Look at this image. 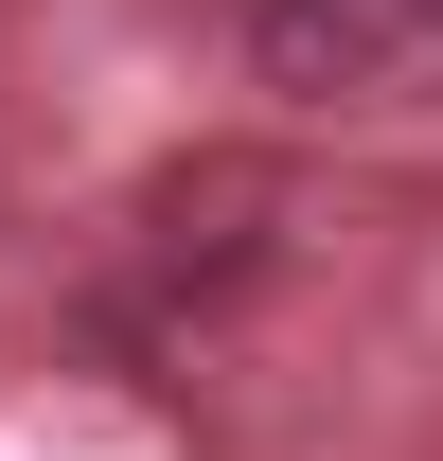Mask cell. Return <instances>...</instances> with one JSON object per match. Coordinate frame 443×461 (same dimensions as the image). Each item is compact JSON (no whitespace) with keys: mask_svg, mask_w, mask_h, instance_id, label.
Listing matches in <instances>:
<instances>
[{"mask_svg":"<svg viewBox=\"0 0 443 461\" xmlns=\"http://www.w3.org/2000/svg\"><path fill=\"white\" fill-rule=\"evenodd\" d=\"M231 36H249V71H267V89L355 107V89L443 71V0H231Z\"/></svg>","mask_w":443,"mask_h":461,"instance_id":"1","label":"cell"}]
</instances>
